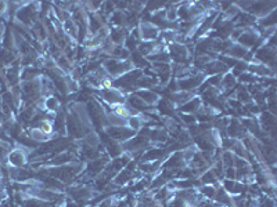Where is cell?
I'll list each match as a JSON object with an SVG mask.
<instances>
[{
	"mask_svg": "<svg viewBox=\"0 0 277 207\" xmlns=\"http://www.w3.org/2000/svg\"><path fill=\"white\" fill-rule=\"evenodd\" d=\"M29 148L27 146L17 145L10 151L7 156V163L10 167H16V169H23L24 166L29 161Z\"/></svg>",
	"mask_w": 277,
	"mask_h": 207,
	"instance_id": "6da1fadb",
	"label": "cell"
},
{
	"mask_svg": "<svg viewBox=\"0 0 277 207\" xmlns=\"http://www.w3.org/2000/svg\"><path fill=\"white\" fill-rule=\"evenodd\" d=\"M43 109L50 111V112H57L60 109V101L54 95L43 97Z\"/></svg>",
	"mask_w": 277,
	"mask_h": 207,
	"instance_id": "5b68a950",
	"label": "cell"
},
{
	"mask_svg": "<svg viewBox=\"0 0 277 207\" xmlns=\"http://www.w3.org/2000/svg\"><path fill=\"white\" fill-rule=\"evenodd\" d=\"M169 54L175 61H177V64H183L189 58V48L176 42L169 46Z\"/></svg>",
	"mask_w": 277,
	"mask_h": 207,
	"instance_id": "3957f363",
	"label": "cell"
},
{
	"mask_svg": "<svg viewBox=\"0 0 277 207\" xmlns=\"http://www.w3.org/2000/svg\"><path fill=\"white\" fill-rule=\"evenodd\" d=\"M135 95H138V98L143 101L144 104H147V105H153L158 100L157 94H154V92H151V90H148V89H138V92H135Z\"/></svg>",
	"mask_w": 277,
	"mask_h": 207,
	"instance_id": "277c9868",
	"label": "cell"
},
{
	"mask_svg": "<svg viewBox=\"0 0 277 207\" xmlns=\"http://www.w3.org/2000/svg\"><path fill=\"white\" fill-rule=\"evenodd\" d=\"M200 107H201V100L200 98H197V97H194L192 100L189 101V102H186L185 105H182V111L185 112V114H194V112H197V111H200Z\"/></svg>",
	"mask_w": 277,
	"mask_h": 207,
	"instance_id": "8992f818",
	"label": "cell"
},
{
	"mask_svg": "<svg viewBox=\"0 0 277 207\" xmlns=\"http://www.w3.org/2000/svg\"><path fill=\"white\" fill-rule=\"evenodd\" d=\"M8 6L6 1H0V17H3L4 14H7Z\"/></svg>",
	"mask_w": 277,
	"mask_h": 207,
	"instance_id": "52a82bcc",
	"label": "cell"
},
{
	"mask_svg": "<svg viewBox=\"0 0 277 207\" xmlns=\"http://www.w3.org/2000/svg\"><path fill=\"white\" fill-rule=\"evenodd\" d=\"M138 31L140 39L144 42H155L160 36V28L150 21H141Z\"/></svg>",
	"mask_w": 277,
	"mask_h": 207,
	"instance_id": "7a4b0ae2",
	"label": "cell"
},
{
	"mask_svg": "<svg viewBox=\"0 0 277 207\" xmlns=\"http://www.w3.org/2000/svg\"><path fill=\"white\" fill-rule=\"evenodd\" d=\"M4 33H6V26H4V23H3V20H0V43H1V40H3V36H4Z\"/></svg>",
	"mask_w": 277,
	"mask_h": 207,
	"instance_id": "ba28073f",
	"label": "cell"
}]
</instances>
